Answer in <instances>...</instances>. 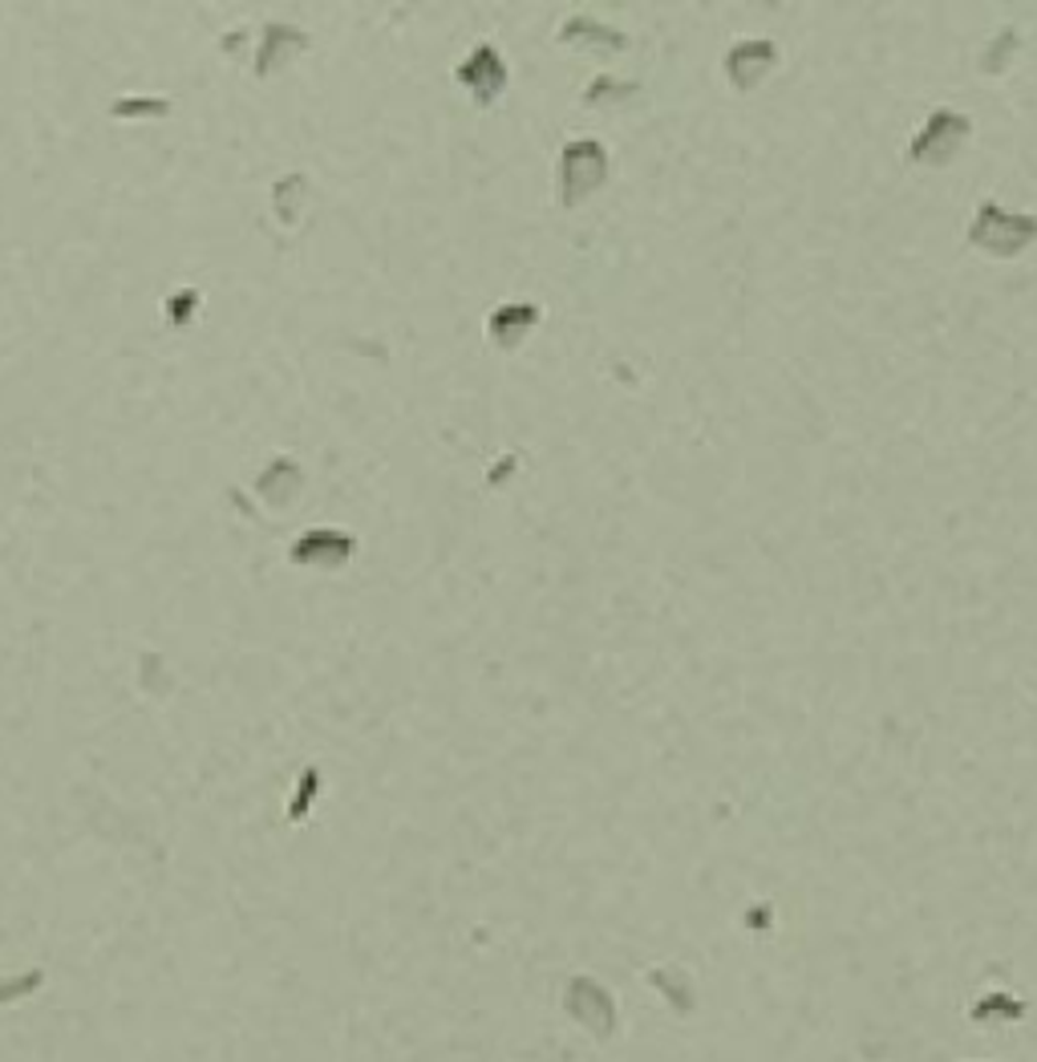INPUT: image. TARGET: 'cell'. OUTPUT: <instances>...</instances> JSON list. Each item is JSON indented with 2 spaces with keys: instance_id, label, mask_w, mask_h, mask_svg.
Returning <instances> with one entry per match:
<instances>
[{
  "instance_id": "cell-2",
  "label": "cell",
  "mask_w": 1037,
  "mask_h": 1062,
  "mask_svg": "<svg viewBox=\"0 0 1037 1062\" xmlns=\"http://www.w3.org/2000/svg\"><path fill=\"white\" fill-rule=\"evenodd\" d=\"M957 118H961V115H937V118H932V122H928V130H924L920 139H916V147H912V159H920V163H924L932 147H940V151H945V159H949L961 139H945V130L957 127Z\"/></svg>"
},
{
  "instance_id": "cell-1",
  "label": "cell",
  "mask_w": 1037,
  "mask_h": 1062,
  "mask_svg": "<svg viewBox=\"0 0 1037 1062\" xmlns=\"http://www.w3.org/2000/svg\"><path fill=\"white\" fill-rule=\"evenodd\" d=\"M993 219H997V207L985 203V207H981V219H976V228H973V243L989 248L993 256H1017L1025 243L1037 236V219H1029V216H1005V224H997V236L989 231L993 228Z\"/></svg>"
}]
</instances>
